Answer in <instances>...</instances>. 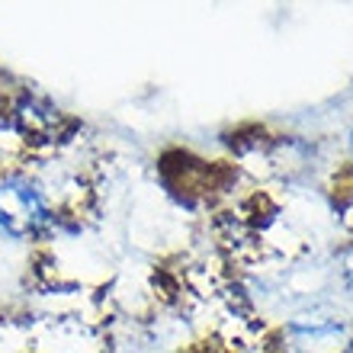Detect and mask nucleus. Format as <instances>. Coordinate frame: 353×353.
<instances>
[{"instance_id":"f257e3e1","label":"nucleus","mask_w":353,"mask_h":353,"mask_svg":"<svg viewBox=\"0 0 353 353\" xmlns=\"http://www.w3.org/2000/svg\"><path fill=\"white\" fill-rule=\"evenodd\" d=\"M48 225H52V205L42 186L19 170L0 174V232L13 241H32L48 232Z\"/></svg>"},{"instance_id":"f03ea898","label":"nucleus","mask_w":353,"mask_h":353,"mask_svg":"<svg viewBox=\"0 0 353 353\" xmlns=\"http://www.w3.org/2000/svg\"><path fill=\"white\" fill-rule=\"evenodd\" d=\"M353 325L344 318L296 321L286 327V353H350Z\"/></svg>"},{"instance_id":"7ed1b4c3","label":"nucleus","mask_w":353,"mask_h":353,"mask_svg":"<svg viewBox=\"0 0 353 353\" xmlns=\"http://www.w3.org/2000/svg\"><path fill=\"white\" fill-rule=\"evenodd\" d=\"M13 116H17V122L23 125V132H46L58 122L55 106H48V103L36 100V97H23V100L17 103Z\"/></svg>"},{"instance_id":"20e7f679","label":"nucleus","mask_w":353,"mask_h":353,"mask_svg":"<svg viewBox=\"0 0 353 353\" xmlns=\"http://www.w3.org/2000/svg\"><path fill=\"white\" fill-rule=\"evenodd\" d=\"M350 151H353V132H350Z\"/></svg>"}]
</instances>
